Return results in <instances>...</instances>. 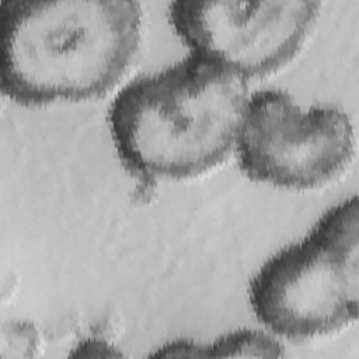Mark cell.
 Listing matches in <instances>:
<instances>
[{
  "mask_svg": "<svg viewBox=\"0 0 359 359\" xmlns=\"http://www.w3.org/2000/svg\"><path fill=\"white\" fill-rule=\"evenodd\" d=\"M70 356L73 358H119L123 356V353L111 345L109 342L104 339H97V338H88L81 342H79Z\"/></svg>",
  "mask_w": 359,
  "mask_h": 359,
  "instance_id": "cell-7",
  "label": "cell"
},
{
  "mask_svg": "<svg viewBox=\"0 0 359 359\" xmlns=\"http://www.w3.org/2000/svg\"><path fill=\"white\" fill-rule=\"evenodd\" d=\"M234 150L251 180L311 189L331 182L349 165L353 126L335 107L303 111L289 94L266 90L248 97Z\"/></svg>",
  "mask_w": 359,
  "mask_h": 359,
  "instance_id": "cell-4",
  "label": "cell"
},
{
  "mask_svg": "<svg viewBox=\"0 0 359 359\" xmlns=\"http://www.w3.org/2000/svg\"><path fill=\"white\" fill-rule=\"evenodd\" d=\"M285 348L272 334L236 330L206 345L205 358H280Z\"/></svg>",
  "mask_w": 359,
  "mask_h": 359,
  "instance_id": "cell-6",
  "label": "cell"
},
{
  "mask_svg": "<svg viewBox=\"0 0 359 359\" xmlns=\"http://www.w3.org/2000/svg\"><path fill=\"white\" fill-rule=\"evenodd\" d=\"M142 35L132 0H3L0 81L22 105L91 100L129 69Z\"/></svg>",
  "mask_w": 359,
  "mask_h": 359,
  "instance_id": "cell-1",
  "label": "cell"
},
{
  "mask_svg": "<svg viewBox=\"0 0 359 359\" xmlns=\"http://www.w3.org/2000/svg\"><path fill=\"white\" fill-rule=\"evenodd\" d=\"M206 345L196 344L188 339L171 341L160 346L151 356L156 358H205Z\"/></svg>",
  "mask_w": 359,
  "mask_h": 359,
  "instance_id": "cell-8",
  "label": "cell"
},
{
  "mask_svg": "<svg viewBox=\"0 0 359 359\" xmlns=\"http://www.w3.org/2000/svg\"><path fill=\"white\" fill-rule=\"evenodd\" d=\"M320 1L175 0L170 20L192 55L245 80L276 72L306 42Z\"/></svg>",
  "mask_w": 359,
  "mask_h": 359,
  "instance_id": "cell-5",
  "label": "cell"
},
{
  "mask_svg": "<svg viewBox=\"0 0 359 359\" xmlns=\"http://www.w3.org/2000/svg\"><path fill=\"white\" fill-rule=\"evenodd\" d=\"M248 294L257 320L287 339L327 335L353 323L359 309L358 198L325 212L303 240L266 259Z\"/></svg>",
  "mask_w": 359,
  "mask_h": 359,
  "instance_id": "cell-3",
  "label": "cell"
},
{
  "mask_svg": "<svg viewBox=\"0 0 359 359\" xmlns=\"http://www.w3.org/2000/svg\"><path fill=\"white\" fill-rule=\"evenodd\" d=\"M247 80L196 55L128 83L109 108L122 161L154 180L201 175L236 147Z\"/></svg>",
  "mask_w": 359,
  "mask_h": 359,
  "instance_id": "cell-2",
  "label": "cell"
}]
</instances>
